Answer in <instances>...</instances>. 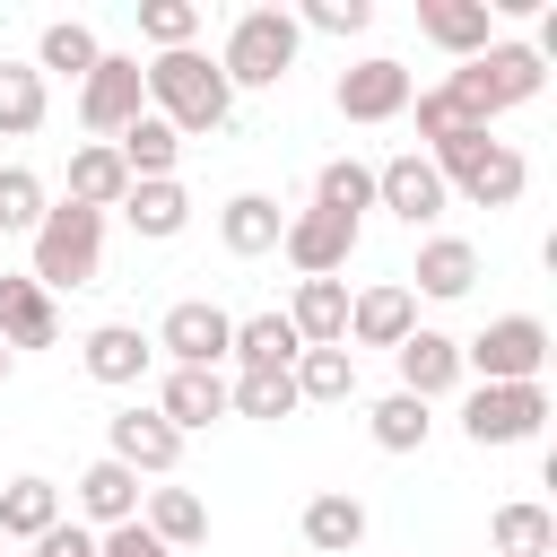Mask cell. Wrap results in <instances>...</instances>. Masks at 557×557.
I'll use <instances>...</instances> for the list:
<instances>
[{
	"mask_svg": "<svg viewBox=\"0 0 557 557\" xmlns=\"http://www.w3.org/2000/svg\"><path fill=\"white\" fill-rule=\"evenodd\" d=\"M78 513H87V522H104V531H113V522H131V513H139V479H131L113 453H104V461H87V470H78Z\"/></svg>",
	"mask_w": 557,
	"mask_h": 557,
	"instance_id": "7402d4cb",
	"label": "cell"
},
{
	"mask_svg": "<svg viewBox=\"0 0 557 557\" xmlns=\"http://www.w3.org/2000/svg\"><path fill=\"white\" fill-rule=\"evenodd\" d=\"M61 339V305L26 278V270H0V348H52Z\"/></svg>",
	"mask_w": 557,
	"mask_h": 557,
	"instance_id": "7c38bea8",
	"label": "cell"
},
{
	"mask_svg": "<svg viewBox=\"0 0 557 557\" xmlns=\"http://www.w3.org/2000/svg\"><path fill=\"white\" fill-rule=\"evenodd\" d=\"M52 522H61V487H52V479H9V487H0V531H9V540L35 548Z\"/></svg>",
	"mask_w": 557,
	"mask_h": 557,
	"instance_id": "83f0119b",
	"label": "cell"
},
{
	"mask_svg": "<svg viewBox=\"0 0 557 557\" xmlns=\"http://www.w3.org/2000/svg\"><path fill=\"white\" fill-rule=\"evenodd\" d=\"M296 26H322V35H357V26H374V0H313Z\"/></svg>",
	"mask_w": 557,
	"mask_h": 557,
	"instance_id": "60d3db41",
	"label": "cell"
},
{
	"mask_svg": "<svg viewBox=\"0 0 557 557\" xmlns=\"http://www.w3.org/2000/svg\"><path fill=\"white\" fill-rule=\"evenodd\" d=\"M44 174L35 165H0V235H35L44 226Z\"/></svg>",
	"mask_w": 557,
	"mask_h": 557,
	"instance_id": "d590c367",
	"label": "cell"
},
{
	"mask_svg": "<svg viewBox=\"0 0 557 557\" xmlns=\"http://www.w3.org/2000/svg\"><path fill=\"white\" fill-rule=\"evenodd\" d=\"M374 200H383L400 226H435V218H444V174H435L426 157H392V165H374Z\"/></svg>",
	"mask_w": 557,
	"mask_h": 557,
	"instance_id": "4fadbf2b",
	"label": "cell"
},
{
	"mask_svg": "<svg viewBox=\"0 0 557 557\" xmlns=\"http://www.w3.org/2000/svg\"><path fill=\"white\" fill-rule=\"evenodd\" d=\"M122 209H131V226H139V235H157V244L191 226V191H183L174 174H157V183H131V191H122Z\"/></svg>",
	"mask_w": 557,
	"mask_h": 557,
	"instance_id": "484cf974",
	"label": "cell"
},
{
	"mask_svg": "<svg viewBox=\"0 0 557 557\" xmlns=\"http://www.w3.org/2000/svg\"><path fill=\"white\" fill-rule=\"evenodd\" d=\"M366 426H374V444H383V453H418L435 418H426V400H409V392H392V400H374V418H366Z\"/></svg>",
	"mask_w": 557,
	"mask_h": 557,
	"instance_id": "8d00e7d4",
	"label": "cell"
},
{
	"mask_svg": "<svg viewBox=\"0 0 557 557\" xmlns=\"http://www.w3.org/2000/svg\"><path fill=\"white\" fill-rule=\"evenodd\" d=\"M522 183H531V165H522V148H505V139L461 174V191H470L479 209H513V200H522Z\"/></svg>",
	"mask_w": 557,
	"mask_h": 557,
	"instance_id": "4dcf8cb0",
	"label": "cell"
},
{
	"mask_svg": "<svg viewBox=\"0 0 557 557\" xmlns=\"http://www.w3.org/2000/svg\"><path fill=\"white\" fill-rule=\"evenodd\" d=\"M96 61H104V44H96L78 17H52V26H44V44H35V70H70V78H87Z\"/></svg>",
	"mask_w": 557,
	"mask_h": 557,
	"instance_id": "e575fe53",
	"label": "cell"
},
{
	"mask_svg": "<svg viewBox=\"0 0 557 557\" xmlns=\"http://www.w3.org/2000/svg\"><path fill=\"white\" fill-rule=\"evenodd\" d=\"M226 339H235V313H218L209 296H183V305H165V322H157V348H165L174 366H218Z\"/></svg>",
	"mask_w": 557,
	"mask_h": 557,
	"instance_id": "30bf717a",
	"label": "cell"
},
{
	"mask_svg": "<svg viewBox=\"0 0 557 557\" xmlns=\"http://www.w3.org/2000/svg\"><path fill=\"white\" fill-rule=\"evenodd\" d=\"M461 366H479V383H540V366H548V322H540V313H496V322L461 348Z\"/></svg>",
	"mask_w": 557,
	"mask_h": 557,
	"instance_id": "5b68a950",
	"label": "cell"
},
{
	"mask_svg": "<svg viewBox=\"0 0 557 557\" xmlns=\"http://www.w3.org/2000/svg\"><path fill=\"white\" fill-rule=\"evenodd\" d=\"M157 418H165L174 435H191V426L226 418V383H218V366H174V374H165V392H157Z\"/></svg>",
	"mask_w": 557,
	"mask_h": 557,
	"instance_id": "e0dca14e",
	"label": "cell"
},
{
	"mask_svg": "<svg viewBox=\"0 0 557 557\" xmlns=\"http://www.w3.org/2000/svg\"><path fill=\"white\" fill-rule=\"evenodd\" d=\"M540 418H548V392H540V383H479V392L461 400V435H470L479 453H487V444H531Z\"/></svg>",
	"mask_w": 557,
	"mask_h": 557,
	"instance_id": "8992f818",
	"label": "cell"
},
{
	"mask_svg": "<svg viewBox=\"0 0 557 557\" xmlns=\"http://www.w3.org/2000/svg\"><path fill=\"white\" fill-rule=\"evenodd\" d=\"M392 357H400V392L409 400H435V392L461 383V339H444V331H409Z\"/></svg>",
	"mask_w": 557,
	"mask_h": 557,
	"instance_id": "2e32d148",
	"label": "cell"
},
{
	"mask_svg": "<svg viewBox=\"0 0 557 557\" xmlns=\"http://www.w3.org/2000/svg\"><path fill=\"white\" fill-rule=\"evenodd\" d=\"M296 44H305V26H296L287 9H244V17L226 26L218 70H226V87H278V78L296 70Z\"/></svg>",
	"mask_w": 557,
	"mask_h": 557,
	"instance_id": "277c9868",
	"label": "cell"
},
{
	"mask_svg": "<svg viewBox=\"0 0 557 557\" xmlns=\"http://www.w3.org/2000/svg\"><path fill=\"white\" fill-rule=\"evenodd\" d=\"M487 557H548V540H557V522H548V505H531V496H513V505H496V522H487Z\"/></svg>",
	"mask_w": 557,
	"mask_h": 557,
	"instance_id": "f546056e",
	"label": "cell"
},
{
	"mask_svg": "<svg viewBox=\"0 0 557 557\" xmlns=\"http://www.w3.org/2000/svg\"><path fill=\"white\" fill-rule=\"evenodd\" d=\"M148 357H157V339H139L131 322H96V331L78 339V366H87L96 383H139Z\"/></svg>",
	"mask_w": 557,
	"mask_h": 557,
	"instance_id": "ac0fdd59",
	"label": "cell"
},
{
	"mask_svg": "<svg viewBox=\"0 0 557 557\" xmlns=\"http://www.w3.org/2000/svg\"><path fill=\"white\" fill-rule=\"evenodd\" d=\"M139 87H148V113L174 122V131H218L235 113V87H226V70L209 52H157L139 70Z\"/></svg>",
	"mask_w": 557,
	"mask_h": 557,
	"instance_id": "7a4b0ae2",
	"label": "cell"
},
{
	"mask_svg": "<svg viewBox=\"0 0 557 557\" xmlns=\"http://www.w3.org/2000/svg\"><path fill=\"white\" fill-rule=\"evenodd\" d=\"M226 409H244V418H287V409H296V374H244V383H226Z\"/></svg>",
	"mask_w": 557,
	"mask_h": 557,
	"instance_id": "f35d334b",
	"label": "cell"
},
{
	"mask_svg": "<svg viewBox=\"0 0 557 557\" xmlns=\"http://www.w3.org/2000/svg\"><path fill=\"white\" fill-rule=\"evenodd\" d=\"M96 557H174V548H165V540H157V531H148L139 513H131V522H113V531H96Z\"/></svg>",
	"mask_w": 557,
	"mask_h": 557,
	"instance_id": "ab89813d",
	"label": "cell"
},
{
	"mask_svg": "<svg viewBox=\"0 0 557 557\" xmlns=\"http://www.w3.org/2000/svg\"><path fill=\"white\" fill-rule=\"evenodd\" d=\"M104 453H113L131 479H165V470L183 461V435H174L157 409H122V418L104 426Z\"/></svg>",
	"mask_w": 557,
	"mask_h": 557,
	"instance_id": "8fae6325",
	"label": "cell"
},
{
	"mask_svg": "<svg viewBox=\"0 0 557 557\" xmlns=\"http://www.w3.org/2000/svg\"><path fill=\"white\" fill-rule=\"evenodd\" d=\"M226 357H244V374H287L305 357V339L287 331V313H244L235 339H226Z\"/></svg>",
	"mask_w": 557,
	"mask_h": 557,
	"instance_id": "ffe728a7",
	"label": "cell"
},
{
	"mask_svg": "<svg viewBox=\"0 0 557 557\" xmlns=\"http://www.w3.org/2000/svg\"><path fill=\"white\" fill-rule=\"evenodd\" d=\"M113 157L131 165V183H157V174H174V157H183V131H174V122H157V113H139V122L113 139Z\"/></svg>",
	"mask_w": 557,
	"mask_h": 557,
	"instance_id": "d4e9b609",
	"label": "cell"
},
{
	"mask_svg": "<svg viewBox=\"0 0 557 557\" xmlns=\"http://www.w3.org/2000/svg\"><path fill=\"white\" fill-rule=\"evenodd\" d=\"M409 331H418V296H409V287L383 278V287L348 296V339H357V348H400Z\"/></svg>",
	"mask_w": 557,
	"mask_h": 557,
	"instance_id": "9a60e30c",
	"label": "cell"
},
{
	"mask_svg": "<svg viewBox=\"0 0 557 557\" xmlns=\"http://www.w3.org/2000/svg\"><path fill=\"white\" fill-rule=\"evenodd\" d=\"M139 522H148L165 548H191V540L209 531V505H200L191 487H148V513H139Z\"/></svg>",
	"mask_w": 557,
	"mask_h": 557,
	"instance_id": "1f68e13d",
	"label": "cell"
},
{
	"mask_svg": "<svg viewBox=\"0 0 557 557\" xmlns=\"http://www.w3.org/2000/svg\"><path fill=\"white\" fill-rule=\"evenodd\" d=\"M409 70L392 61V52H366V61H348L339 70V87H331V104L348 113V122H392V113H409Z\"/></svg>",
	"mask_w": 557,
	"mask_h": 557,
	"instance_id": "9c48e42d",
	"label": "cell"
},
{
	"mask_svg": "<svg viewBox=\"0 0 557 557\" xmlns=\"http://www.w3.org/2000/svg\"><path fill=\"white\" fill-rule=\"evenodd\" d=\"M278 226H287V218H278V200H270V191H235V200L218 209V235H226V252H235V261L278 252Z\"/></svg>",
	"mask_w": 557,
	"mask_h": 557,
	"instance_id": "44dd1931",
	"label": "cell"
},
{
	"mask_svg": "<svg viewBox=\"0 0 557 557\" xmlns=\"http://www.w3.org/2000/svg\"><path fill=\"white\" fill-rule=\"evenodd\" d=\"M409 278H418L426 296H470V278H479V244H461V235H426Z\"/></svg>",
	"mask_w": 557,
	"mask_h": 557,
	"instance_id": "4316f807",
	"label": "cell"
},
{
	"mask_svg": "<svg viewBox=\"0 0 557 557\" xmlns=\"http://www.w3.org/2000/svg\"><path fill=\"white\" fill-rule=\"evenodd\" d=\"M148 113V87H139V61L131 52H104L87 78H78V122L96 131V139H122L131 122Z\"/></svg>",
	"mask_w": 557,
	"mask_h": 557,
	"instance_id": "52a82bcc",
	"label": "cell"
},
{
	"mask_svg": "<svg viewBox=\"0 0 557 557\" xmlns=\"http://www.w3.org/2000/svg\"><path fill=\"white\" fill-rule=\"evenodd\" d=\"M287 374H296V400H348L357 392V357L348 348H305Z\"/></svg>",
	"mask_w": 557,
	"mask_h": 557,
	"instance_id": "836d02e7",
	"label": "cell"
},
{
	"mask_svg": "<svg viewBox=\"0 0 557 557\" xmlns=\"http://www.w3.org/2000/svg\"><path fill=\"white\" fill-rule=\"evenodd\" d=\"M44 113H52V87H44V70H35V61H0V139H26V131H44Z\"/></svg>",
	"mask_w": 557,
	"mask_h": 557,
	"instance_id": "cb8c5ba5",
	"label": "cell"
},
{
	"mask_svg": "<svg viewBox=\"0 0 557 557\" xmlns=\"http://www.w3.org/2000/svg\"><path fill=\"white\" fill-rule=\"evenodd\" d=\"M35 557H96V531H78V522H52V531L35 540Z\"/></svg>",
	"mask_w": 557,
	"mask_h": 557,
	"instance_id": "b9f144b4",
	"label": "cell"
},
{
	"mask_svg": "<svg viewBox=\"0 0 557 557\" xmlns=\"http://www.w3.org/2000/svg\"><path fill=\"white\" fill-rule=\"evenodd\" d=\"M548 87V61H540V44H487V52H470L453 78H444V96H453V113L461 122H496L505 104H531Z\"/></svg>",
	"mask_w": 557,
	"mask_h": 557,
	"instance_id": "6da1fadb",
	"label": "cell"
},
{
	"mask_svg": "<svg viewBox=\"0 0 557 557\" xmlns=\"http://www.w3.org/2000/svg\"><path fill=\"white\" fill-rule=\"evenodd\" d=\"M122 191H131V165L113 157V139H87V148L70 157V191H61V200H78V209L104 218V209H122Z\"/></svg>",
	"mask_w": 557,
	"mask_h": 557,
	"instance_id": "d6986e66",
	"label": "cell"
},
{
	"mask_svg": "<svg viewBox=\"0 0 557 557\" xmlns=\"http://www.w3.org/2000/svg\"><path fill=\"white\" fill-rule=\"evenodd\" d=\"M366 540V505L348 496V487H322L313 505H305V548L313 557H339V548H357Z\"/></svg>",
	"mask_w": 557,
	"mask_h": 557,
	"instance_id": "603a6c76",
	"label": "cell"
},
{
	"mask_svg": "<svg viewBox=\"0 0 557 557\" xmlns=\"http://www.w3.org/2000/svg\"><path fill=\"white\" fill-rule=\"evenodd\" d=\"M278 252L296 261V278H339L348 252H357V218H339V209H296V218L278 226Z\"/></svg>",
	"mask_w": 557,
	"mask_h": 557,
	"instance_id": "ba28073f",
	"label": "cell"
},
{
	"mask_svg": "<svg viewBox=\"0 0 557 557\" xmlns=\"http://www.w3.org/2000/svg\"><path fill=\"white\" fill-rule=\"evenodd\" d=\"M139 35H148L157 52H191V35H200V9H191V0H148V9H139Z\"/></svg>",
	"mask_w": 557,
	"mask_h": 557,
	"instance_id": "74e56055",
	"label": "cell"
},
{
	"mask_svg": "<svg viewBox=\"0 0 557 557\" xmlns=\"http://www.w3.org/2000/svg\"><path fill=\"white\" fill-rule=\"evenodd\" d=\"M287 331H296L305 348H348V287H339V278H296Z\"/></svg>",
	"mask_w": 557,
	"mask_h": 557,
	"instance_id": "5bb4252c",
	"label": "cell"
},
{
	"mask_svg": "<svg viewBox=\"0 0 557 557\" xmlns=\"http://www.w3.org/2000/svg\"><path fill=\"white\" fill-rule=\"evenodd\" d=\"M418 26L444 44V52H487V0H418Z\"/></svg>",
	"mask_w": 557,
	"mask_h": 557,
	"instance_id": "f1b7e54d",
	"label": "cell"
},
{
	"mask_svg": "<svg viewBox=\"0 0 557 557\" xmlns=\"http://www.w3.org/2000/svg\"><path fill=\"white\" fill-rule=\"evenodd\" d=\"M26 244H35L26 278H35L44 296H61V287H87V278H96V261H104V218L78 209V200H52L44 226H35Z\"/></svg>",
	"mask_w": 557,
	"mask_h": 557,
	"instance_id": "3957f363",
	"label": "cell"
},
{
	"mask_svg": "<svg viewBox=\"0 0 557 557\" xmlns=\"http://www.w3.org/2000/svg\"><path fill=\"white\" fill-rule=\"evenodd\" d=\"M9 374H17V357H9V348H0V383H9Z\"/></svg>",
	"mask_w": 557,
	"mask_h": 557,
	"instance_id": "7bdbcfd3",
	"label": "cell"
},
{
	"mask_svg": "<svg viewBox=\"0 0 557 557\" xmlns=\"http://www.w3.org/2000/svg\"><path fill=\"white\" fill-rule=\"evenodd\" d=\"M313 209L366 218V209H374V165H357V157H331V165L313 174Z\"/></svg>",
	"mask_w": 557,
	"mask_h": 557,
	"instance_id": "d6a6232c",
	"label": "cell"
}]
</instances>
